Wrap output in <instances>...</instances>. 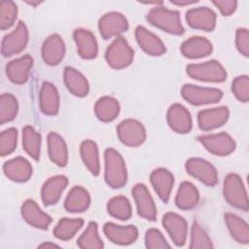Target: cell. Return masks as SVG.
<instances>
[{"label": "cell", "instance_id": "cell-4", "mask_svg": "<svg viewBox=\"0 0 249 249\" xmlns=\"http://www.w3.org/2000/svg\"><path fill=\"white\" fill-rule=\"evenodd\" d=\"M186 72L191 78L198 81L222 83L227 79L225 68L217 60L189 64L186 67Z\"/></svg>", "mask_w": 249, "mask_h": 249}, {"label": "cell", "instance_id": "cell-15", "mask_svg": "<svg viewBox=\"0 0 249 249\" xmlns=\"http://www.w3.org/2000/svg\"><path fill=\"white\" fill-rule=\"evenodd\" d=\"M186 20L195 29L212 31L216 25V14L207 7L195 8L187 12Z\"/></svg>", "mask_w": 249, "mask_h": 249}, {"label": "cell", "instance_id": "cell-37", "mask_svg": "<svg viewBox=\"0 0 249 249\" xmlns=\"http://www.w3.org/2000/svg\"><path fill=\"white\" fill-rule=\"evenodd\" d=\"M107 211L112 217L122 221L128 220L132 214L130 202L124 196H117L111 198L107 204Z\"/></svg>", "mask_w": 249, "mask_h": 249}, {"label": "cell", "instance_id": "cell-38", "mask_svg": "<svg viewBox=\"0 0 249 249\" xmlns=\"http://www.w3.org/2000/svg\"><path fill=\"white\" fill-rule=\"evenodd\" d=\"M77 245L83 249H101L104 244L99 237L97 231V224L89 222L85 231L77 240Z\"/></svg>", "mask_w": 249, "mask_h": 249}, {"label": "cell", "instance_id": "cell-1", "mask_svg": "<svg viewBox=\"0 0 249 249\" xmlns=\"http://www.w3.org/2000/svg\"><path fill=\"white\" fill-rule=\"evenodd\" d=\"M104 178L106 184L113 189L124 187L127 180V172L121 154L115 149L109 148L104 153Z\"/></svg>", "mask_w": 249, "mask_h": 249}, {"label": "cell", "instance_id": "cell-19", "mask_svg": "<svg viewBox=\"0 0 249 249\" xmlns=\"http://www.w3.org/2000/svg\"><path fill=\"white\" fill-rule=\"evenodd\" d=\"M65 54V44L58 34L49 36L42 46V56L49 65H57Z\"/></svg>", "mask_w": 249, "mask_h": 249}, {"label": "cell", "instance_id": "cell-39", "mask_svg": "<svg viewBox=\"0 0 249 249\" xmlns=\"http://www.w3.org/2000/svg\"><path fill=\"white\" fill-rule=\"evenodd\" d=\"M17 98L11 93H3L0 96V124L13 121L18 113Z\"/></svg>", "mask_w": 249, "mask_h": 249}, {"label": "cell", "instance_id": "cell-23", "mask_svg": "<svg viewBox=\"0 0 249 249\" xmlns=\"http://www.w3.org/2000/svg\"><path fill=\"white\" fill-rule=\"evenodd\" d=\"M68 184V179L64 175H56L49 178L43 185L41 196L42 200L46 206L55 204L64 189Z\"/></svg>", "mask_w": 249, "mask_h": 249}, {"label": "cell", "instance_id": "cell-8", "mask_svg": "<svg viewBox=\"0 0 249 249\" xmlns=\"http://www.w3.org/2000/svg\"><path fill=\"white\" fill-rule=\"evenodd\" d=\"M197 140L208 152L216 156H228L235 150L234 140L226 132L201 135Z\"/></svg>", "mask_w": 249, "mask_h": 249}, {"label": "cell", "instance_id": "cell-26", "mask_svg": "<svg viewBox=\"0 0 249 249\" xmlns=\"http://www.w3.org/2000/svg\"><path fill=\"white\" fill-rule=\"evenodd\" d=\"M213 47L209 40L204 37L195 36L186 40L181 45V53L188 58H200L209 55Z\"/></svg>", "mask_w": 249, "mask_h": 249}, {"label": "cell", "instance_id": "cell-49", "mask_svg": "<svg viewBox=\"0 0 249 249\" xmlns=\"http://www.w3.org/2000/svg\"><path fill=\"white\" fill-rule=\"evenodd\" d=\"M27 3L30 4V5H33V6H36V5L40 4V2H27Z\"/></svg>", "mask_w": 249, "mask_h": 249}, {"label": "cell", "instance_id": "cell-17", "mask_svg": "<svg viewBox=\"0 0 249 249\" xmlns=\"http://www.w3.org/2000/svg\"><path fill=\"white\" fill-rule=\"evenodd\" d=\"M229 115V109L224 106L201 110L197 114L198 126L202 130L215 129L228 121Z\"/></svg>", "mask_w": 249, "mask_h": 249}, {"label": "cell", "instance_id": "cell-5", "mask_svg": "<svg viewBox=\"0 0 249 249\" xmlns=\"http://www.w3.org/2000/svg\"><path fill=\"white\" fill-rule=\"evenodd\" d=\"M105 58L112 68L123 69L131 64L133 50L124 38L117 37L107 48Z\"/></svg>", "mask_w": 249, "mask_h": 249}, {"label": "cell", "instance_id": "cell-34", "mask_svg": "<svg viewBox=\"0 0 249 249\" xmlns=\"http://www.w3.org/2000/svg\"><path fill=\"white\" fill-rule=\"evenodd\" d=\"M96 117L102 122H112L120 113V104L111 96H103L94 105Z\"/></svg>", "mask_w": 249, "mask_h": 249}, {"label": "cell", "instance_id": "cell-2", "mask_svg": "<svg viewBox=\"0 0 249 249\" xmlns=\"http://www.w3.org/2000/svg\"><path fill=\"white\" fill-rule=\"evenodd\" d=\"M147 20L154 26L173 35H182L184 27L180 20V14L177 11L168 10L164 7H156L150 10Z\"/></svg>", "mask_w": 249, "mask_h": 249}, {"label": "cell", "instance_id": "cell-27", "mask_svg": "<svg viewBox=\"0 0 249 249\" xmlns=\"http://www.w3.org/2000/svg\"><path fill=\"white\" fill-rule=\"evenodd\" d=\"M59 108V94L56 88L49 82L42 85L40 90V109L48 116L57 114Z\"/></svg>", "mask_w": 249, "mask_h": 249}, {"label": "cell", "instance_id": "cell-25", "mask_svg": "<svg viewBox=\"0 0 249 249\" xmlns=\"http://www.w3.org/2000/svg\"><path fill=\"white\" fill-rule=\"evenodd\" d=\"M150 180L160 198L167 202L174 184L172 173L165 168H157L151 173Z\"/></svg>", "mask_w": 249, "mask_h": 249}, {"label": "cell", "instance_id": "cell-16", "mask_svg": "<svg viewBox=\"0 0 249 249\" xmlns=\"http://www.w3.org/2000/svg\"><path fill=\"white\" fill-rule=\"evenodd\" d=\"M135 38L139 47L149 55L159 56L165 53V46L161 40L144 26H137Z\"/></svg>", "mask_w": 249, "mask_h": 249}, {"label": "cell", "instance_id": "cell-3", "mask_svg": "<svg viewBox=\"0 0 249 249\" xmlns=\"http://www.w3.org/2000/svg\"><path fill=\"white\" fill-rule=\"evenodd\" d=\"M223 194L225 199L233 207L241 210H248V196L245 186L240 176L230 173L224 180Z\"/></svg>", "mask_w": 249, "mask_h": 249}, {"label": "cell", "instance_id": "cell-33", "mask_svg": "<svg viewBox=\"0 0 249 249\" xmlns=\"http://www.w3.org/2000/svg\"><path fill=\"white\" fill-rule=\"evenodd\" d=\"M225 222L231 236L239 243L247 244L249 242V229L247 223L232 213L225 214Z\"/></svg>", "mask_w": 249, "mask_h": 249}, {"label": "cell", "instance_id": "cell-28", "mask_svg": "<svg viewBox=\"0 0 249 249\" xmlns=\"http://www.w3.org/2000/svg\"><path fill=\"white\" fill-rule=\"evenodd\" d=\"M90 203L89 192L81 186L73 187L64 201V208L68 212L79 213L86 211Z\"/></svg>", "mask_w": 249, "mask_h": 249}, {"label": "cell", "instance_id": "cell-31", "mask_svg": "<svg viewBox=\"0 0 249 249\" xmlns=\"http://www.w3.org/2000/svg\"><path fill=\"white\" fill-rule=\"evenodd\" d=\"M199 200V194L197 189L191 182H182L176 197V206L182 210H191L195 208Z\"/></svg>", "mask_w": 249, "mask_h": 249}, {"label": "cell", "instance_id": "cell-22", "mask_svg": "<svg viewBox=\"0 0 249 249\" xmlns=\"http://www.w3.org/2000/svg\"><path fill=\"white\" fill-rule=\"evenodd\" d=\"M21 215L29 225L37 229L47 230L52 223L51 216L43 212L38 204L32 199H27L23 202L21 206Z\"/></svg>", "mask_w": 249, "mask_h": 249}, {"label": "cell", "instance_id": "cell-30", "mask_svg": "<svg viewBox=\"0 0 249 249\" xmlns=\"http://www.w3.org/2000/svg\"><path fill=\"white\" fill-rule=\"evenodd\" d=\"M48 151L50 159L58 166H65L68 160L67 146L63 138L55 132L48 135Z\"/></svg>", "mask_w": 249, "mask_h": 249}, {"label": "cell", "instance_id": "cell-44", "mask_svg": "<svg viewBox=\"0 0 249 249\" xmlns=\"http://www.w3.org/2000/svg\"><path fill=\"white\" fill-rule=\"evenodd\" d=\"M145 245L149 249L169 248L170 245L165 240L162 233L157 229H150L145 234Z\"/></svg>", "mask_w": 249, "mask_h": 249}, {"label": "cell", "instance_id": "cell-47", "mask_svg": "<svg viewBox=\"0 0 249 249\" xmlns=\"http://www.w3.org/2000/svg\"><path fill=\"white\" fill-rule=\"evenodd\" d=\"M39 248H59L58 245L54 244V243H51V242H47V243H42L41 245H39Z\"/></svg>", "mask_w": 249, "mask_h": 249}, {"label": "cell", "instance_id": "cell-11", "mask_svg": "<svg viewBox=\"0 0 249 249\" xmlns=\"http://www.w3.org/2000/svg\"><path fill=\"white\" fill-rule=\"evenodd\" d=\"M101 36L107 40L118 37L128 29V22L124 16L118 12H110L102 16L98 21Z\"/></svg>", "mask_w": 249, "mask_h": 249}, {"label": "cell", "instance_id": "cell-13", "mask_svg": "<svg viewBox=\"0 0 249 249\" xmlns=\"http://www.w3.org/2000/svg\"><path fill=\"white\" fill-rule=\"evenodd\" d=\"M162 225L176 246H183L185 244L188 225L182 216L174 212H167L162 218Z\"/></svg>", "mask_w": 249, "mask_h": 249}, {"label": "cell", "instance_id": "cell-46", "mask_svg": "<svg viewBox=\"0 0 249 249\" xmlns=\"http://www.w3.org/2000/svg\"><path fill=\"white\" fill-rule=\"evenodd\" d=\"M212 3L220 10L223 16H231L237 7V2L234 0H218Z\"/></svg>", "mask_w": 249, "mask_h": 249}, {"label": "cell", "instance_id": "cell-14", "mask_svg": "<svg viewBox=\"0 0 249 249\" xmlns=\"http://www.w3.org/2000/svg\"><path fill=\"white\" fill-rule=\"evenodd\" d=\"M103 231L111 242L119 245L131 244L138 236V231L133 225L120 226L114 223H106L103 227Z\"/></svg>", "mask_w": 249, "mask_h": 249}, {"label": "cell", "instance_id": "cell-45", "mask_svg": "<svg viewBox=\"0 0 249 249\" xmlns=\"http://www.w3.org/2000/svg\"><path fill=\"white\" fill-rule=\"evenodd\" d=\"M235 45L237 50L244 56L249 55V32L246 28H239L235 35Z\"/></svg>", "mask_w": 249, "mask_h": 249}, {"label": "cell", "instance_id": "cell-41", "mask_svg": "<svg viewBox=\"0 0 249 249\" xmlns=\"http://www.w3.org/2000/svg\"><path fill=\"white\" fill-rule=\"evenodd\" d=\"M18 15L17 5L10 0H3L0 3V28L9 29L15 22Z\"/></svg>", "mask_w": 249, "mask_h": 249}, {"label": "cell", "instance_id": "cell-6", "mask_svg": "<svg viewBox=\"0 0 249 249\" xmlns=\"http://www.w3.org/2000/svg\"><path fill=\"white\" fill-rule=\"evenodd\" d=\"M181 94L185 100L193 105L216 103L223 96V92L218 89L201 88L190 84L183 86Z\"/></svg>", "mask_w": 249, "mask_h": 249}, {"label": "cell", "instance_id": "cell-9", "mask_svg": "<svg viewBox=\"0 0 249 249\" xmlns=\"http://www.w3.org/2000/svg\"><path fill=\"white\" fill-rule=\"evenodd\" d=\"M186 170L207 186H215L218 182L216 168L207 160L199 158H192L186 161Z\"/></svg>", "mask_w": 249, "mask_h": 249}, {"label": "cell", "instance_id": "cell-36", "mask_svg": "<svg viewBox=\"0 0 249 249\" xmlns=\"http://www.w3.org/2000/svg\"><path fill=\"white\" fill-rule=\"evenodd\" d=\"M83 225L84 221L80 218H62L54 227L53 235L60 240H69L77 233V231L83 227Z\"/></svg>", "mask_w": 249, "mask_h": 249}, {"label": "cell", "instance_id": "cell-18", "mask_svg": "<svg viewBox=\"0 0 249 249\" xmlns=\"http://www.w3.org/2000/svg\"><path fill=\"white\" fill-rule=\"evenodd\" d=\"M167 123L178 133H188L193 126L190 112L181 104H173L167 111Z\"/></svg>", "mask_w": 249, "mask_h": 249}, {"label": "cell", "instance_id": "cell-40", "mask_svg": "<svg viewBox=\"0 0 249 249\" xmlns=\"http://www.w3.org/2000/svg\"><path fill=\"white\" fill-rule=\"evenodd\" d=\"M191 249H210L213 248L210 237L201 226L195 221L192 226L191 243L189 246Z\"/></svg>", "mask_w": 249, "mask_h": 249}, {"label": "cell", "instance_id": "cell-48", "mask_svg": "<svg viewBox=\"0 0 249 249\" xmlns=\"http://www.w3.org/2000/svg\"><path fill=\"white\" fill-rule=\"evenodd\" d=\"M196 1H186V0H184V1H172V3L173 4H175V5H179V6H185V5H191V4H194V3H196Z\"/></svg>", "mask_w": 249, "mask_h": 249}, {"label": "cell", "instance_id": "cell-35", "mask_svg": "<svg viewBox=\"0 0 249 249\" xmlns=\"http://www.w3.org/2000/svg\"><path fill=\"white\" fill-rule=\"evenodd\" d=\"M22 146L25 152L33 160H39L41 151V135L30 125H26L22 129Z\"/></svg>", "mask_w": 249, "mask_h": 249}, {"label": "cell", "instance_id": "cell-24", "mask_svg": "<svg viewBox=\"0 0 249 249\" xmlns=\"http://www.w3.org/2000/svg\"><path fill=\"white\" fill-rule=\"evenodd\" d=\"M32 65L33 58L28 54L14 59L6 66L7 76L14 84L22 85L28 80L29 71Z\"/></svg>", "mask_w": 249, "mask_h": 249}, {"label": "cell", "instance_id": "cell-20", "mask_svg": "<svg viewBox=\"0 0 249 249\" xmlns=\"http://www.w3.org/2000/svg\"><path fill=\"white\" fill-rule=\"evenodd\" d=\"M73 37L77 46L79 55L85 59H92L96 57L98 53L97 42L94 35L87 29H75Z\"/></svg>", "mask_w": 249, "mask_h": 249}, {"label": "cell", "instance_id": "cell-42", "mask_svg": "<svg viewBox=\"0 0 249 249\" xmlns=\"http://www.w3.org/2000/svg\"><path fill=\"white\" fill-rule=\"evenodd\" d=\"M18 131L14 127H10L1 132L0 135V155L5 157L12 154L17 146Z\"/></svg>", "mask_w": 249, "mask_h": 249}, {"label": "cell", "instance_id": "cell-7", "mask_svg": "<svg viewBox=\"0 0 249 249\" xmlns=\"http://www.w3.org/2000/svg\"><path fill=\"white\" fill-rule=\"evenodd\" d=\"M118 137L121 142L129 147H137L144 143L146 130L143 124L133 119H126L117 127Z\"/></svg>", "mask_w": 249, "mask_h": 249}, {"label": "cell", "instance_id": "cell-29", "mask_svg": "<svg viewBox=\"0 0 249 249\" xmlns=\"http://www.w3.org/2000/svg\"><path fill=\"white\" fill-rule=\"evenodd\" d=\"M64 83L68 90L75 96L83 97L89 93V86L86 77L80 73L78 70L72 67H65L64 73Z\"/></svg>", "mask_w": 249, "mask_h": 249}, {"label": "cell", "instance_id": "cell-12", "mask_svg": "<svg viewBox=\"0 0 249 249\" xmlns=\"http://www.w3.org/2000/svg\"><path fill=\"white\" fill-rule=\"evenodd\" d=\"M138 215L149 221L157 220V208L149 190L144 184H136L132 189Z\"/></svg>", "mask_w": 249, "mask_h": 249}, {"label": "cell", "instance_id": "cell-21", "mask_svg": "<svg viewBox=\"0 0 249 249\" xmlns=\"http://www.w3.org/2000/svg\"><path fill=\"white\" fill-rule=\"evenodd\" d=\"M4 174L12 181L26 182L32 175V166L30 162L22 158L18 157L6 161L3 165Z\"/></svg>", "mask_w": 249, "mask_h": 249}, {"label": "cell", "instance_id": "cell-32", "mask_svg": "<svg viewBox=\"0 0 249 249\" xmlns=\"http://www.w3.org/2000/svg\"><path fill=\"white\" fill-rule=\"evenodd\" d=\"M80 153L83 162L89 170V172L97 176L100 172V162L98 156V148L92 140H85L80 146Z\"/></svg>", "mask_w": 249, "mask_h": 249}, {"label": "cell", "instance_id": "cell-43", "mask_svg": "<svg viewBox=\"0 0 249 249\" xmlns=\"http://www.w3.org/2000/svg\"><path fill=\"white\" fill-rule=\"evenodd\" d=\"M231 89L234 96L241 102L249 100V78L246 75L236 77L231 84Z\"/></svg>", "mask_w": 249, "mask_h": 249}, {"label": "cell", "instance_id": "cell-10", "mask_svg": "<svg viewBox=\"0 0 249 249\" xmlns=\"http://www.w3.org/2000/svg\"><path fill=\"white\" fill-rule=\"evenodd\" d=\"M28 42V30L24 22L18 21L17 27L7 34L2 41L1 53L4 56H11L20 53Z\"/></svg>", "mask_w": 249, "mask_h": 249}]
</instances>
